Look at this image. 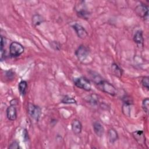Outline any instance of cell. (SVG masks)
I'll return each instance as SVG.
<instances>
[{
    "label": "cell",
    "mask_w": 149,
    "mask_h": 149,
    "mask_svg": "<svg viewBox=\"0 0 149 149\" xmlns=\"http://www.w3.org/2000/svg\"><path fill=\"white\" fill-rule=\"evenodd\" d=\"M90 75L91 76V80L93 81V82L94 83V84L95 85H97L98 84H99L101 81H102L104 80V79L97 72H93L91 71L90 73Z\"/></svg>",
    "instance_id": "obj_17"
},
{
    "label": "cell",
    "mask_w": 149,
    "mask_h": 149,
    "mask_svg": "<svg viewBox=\"0 0 149 149\" xmlns=\"http://www.w3.org/2000/svg\"><path fill=\"white\" fill-rule=\"evenodd\" d=\"M9 149H19L20 148L19 143L17 141H13L8 147Z\"/></svg>",
    "instance_id": "obj_24"
},
{
    "label": "cell",
    "mask_w": 149,
    "mask_h": 149,
    "mask_svg": "<svg viewBox=\"0 0 149 149\" xmlns=\"http://www.w3.org/2000/svg\"><path fill=\"white\" fill-rule=\"evenodd\" d=\"M93 127L94 131L97 136L101 137L102 136H103L104 133V128L99 122L97 121L94 122Z\"/></svg>",
    "instance_id": "obj_12"
},
{
    "label": "cell",
    "mask_w": 149,
    "mask_h": 149,
    "mask_svg": "<svg viewBox=\"0 0 149 149\" xmlns=\"http://www.w3.org/2000/svg\"><path fill=\"white\" fill-rule=\"evenodd\" d=\"M88 102H89L90 104H91L93 105H97L98 104V102H99L98 97L95 94L91 95L89 97Z\"/></svg>",
    "instance_id": "obj_21"
},
{
    "label": "cell",
    "mask_w": 149,
    "mask_h": 149,
    "mask_svg": "<svg viewBox=\"0 0 149 149\" xmlns=\"http://www.w3.org/2000/svg\"><path fill=\"white\" fill-rule=\"evenodd\" d=\"M133 41L137 45H143L144 42V38L143 36V31L141 30H137L133 36Z\"/></svg>",
    "instance_id": "obj_14"
},
{
    "label": "cell",
    "mask_w": 149,
    "mask_h": 149,
    "mask_svg": "<svg viewBox=\"0 0 149 149\" xmlns=\"http://www.w3.org/2000/svg\"><path fill=\"white\" fill-rule=\"evenodd\" d=\"M90 52L88 49L83 45H80L75 51V55L77 59L81 61L84 62L89 56Z\"/></svg>",
    "instance_id": "obj_6"
},
{
    "label": "cell",
    "mask_w": 149,
    "mask_h": 149,
    "mask_svg": "<svg viewBox=\"0 0 149 149\" xmlns=\"http://www.w3.org/2000/svg\"><path fill=\"white\" fill-rule=\"evenodd\" d=\"M61 102L63 104H72L77 103L76 100L73 97H72L69 95H65L63 97L62 100H61Z\"/></svg>",
    "instance_id": "obj_19"
},
{
    "label": "cell",
    "mask_w": 149,
    "mask_h": 149,
    "mask_svg": "<svg viewBox=\"0 0 149 149\" xmlns=\"http://www.w3.org/2000/svg\"><path fill=\"white\" fill-rule=\"evenodd\" d=\"M73 29L74 30L77 36L81 39L86 38L88 36V33L84 27L80 24L74 23L72 25Z\"/></svg>",
    "instance_id": "obj_8"
},
{
    "label": "cell",
    "mask_w": 149,
    "mask_h": 149,
    "mask_svg": "<svg viewBox=\"0 0 149 149\" xmlns=\"http://www.w3.org/2000/svg\"><path fill=\"white\" fill-rule=\"evenodd\" d=\"M28 113L36 121H38L41 116V109L38 105L32 103H29L27 105Z\"/></svg>",
    "instance_id": "obj_4"
},
{
    "label": "cell",
    "mask_w": 149,
    "mask_h": 149,
    "mask_svg": "<svg viewBox=\"0 0 149 149\" xmlns=\"http://www.w3.org/2000/svg\"><path fill=\"white\" fill-rule=\"evenodd\" d=\"M132 135L134 140L137 141L139 145L145 146L146 144V137L143 130H136L133 132Z\"/></svg>",
    "instance_id": "obj_9"
},
{
    "label": "cell",
    "mask_w": 149,
    "mask_h": 149,
    "mask_svg": "<svg viewBox=\"0 0 149 149\" xmlns=\"http://www.w3.org/2000/svg\"><path fill=\"white\" fill-rule=\"evenodd\" d=\"M44 19L42 16L38 14L34 15L32 17V23L34 26H37L44 22Z\"/></svg>",
    "instance_id": "obj_18"
},
{
    "label": "cell",
    "mask_w": 149,
    "mask_h": 149,
    "mask_svg": "<svg viewBox=\"0 0 149 149\" xmlns=\"http://www.w3.org/2000/svg\"><path fill=\"white\" fill-rule=\"evenodd\" d=\"M141 83L144 88H146L147 90H148V89H149V77H148V76L143 77V78L141 80Z\"/></svg>",
    "instance_id": "obj_22"
},
{
    "label": "cell",
    "mask_w": 149,
    "mask_h": 149,
    "mask_svg": "<svg viewBox=\"0 0 149 149\" xmlns=\"http://www.w3.org/2000/svg\"><path fill=\"white\" fill-rule=\"evenodd\" d=\"M75 10L77 15L83 19H88L90 16V12L87 10L84 1H80L79 5H77L75 6Z\"/></svg>",
    "instance_id": "obj_5"
},
{
    "label": "cell",
    "mask_w": 149,
    "mask_h": 149,
    "mask_svg": "<svg viewBox=\"0 0 149 149\" xmlns=\"http://www.w3.org/2000/svg\"><path fill=\"white\" fill-rule=\"evenodd\" d=\"M72 130L73 132L77 135L81 132L82 130V124L80 121L78 119H74L71 124Z\"/></svg>",
    "instance_id": "obj_11"
},
{
    "label": "cell",
    "mask_w": 149,
    "mask_h": 149,
    "mask_svg": "<svg viewBox=\"0 0 149 149\" xmlns=\"http://www.w3.org/2000/svg\"><path fill=\"white\" fill-rule=\"evenodd\" d=\"M24 48L23 45L20 43L13 41L12 42L9 46V54L12 57H17L22 54L24 52Z\"/></svg>",
    "instance_id": "obj_3"
},
{
    "label": "cell",
    "mask_w": 149,
    "mask_h": 149,
    "mask_svg": "<svg viewBox=\"0 0 149 149\" xmlns=\"http://www.w3.org/2000/svg\"><path fill=\"white\" fill-rule=\"evenodd\" d=\"M96 86H97L99 90L111 95L115 96L117 94L118 91L116 87L113 84L105 80L104 79Z\"/></svg>",
    "instance_id": "obj_1"
},
{
    "label": "cell",
    "mask_w": 149,
    "mask_h": 149,
    "mask_svg": "<svg viewBox=\"0 0 149 149\" xmlns=\"http://www.w3.org/2000/svg\"><path fill=\"white\" fill-rule=\"evenodd\" d=\"M135 12L140 17L144 20H147L148 16V5L141 3L135 8Z\"/></svg>",
    "instance_id": "obj_7"
},
{
    "label": "cell",
    "mask_w": 149,
    "mask_h": 149,
    "mask_svg": "<svg viewBox=\"0 0 149 149\" xmlns=\"http://www.w3.org/2000/svg\"><path fill=\"white\" fill-rule=\"evenodd\" d=\"M142 108L145 113L147 114L148 112V108H149V99L148 98H146L143 100L142 102Z\"/></svg>",
    "instance_id": "obj_20"
},
{
    "label": "cell",
    "mask_w": 149,
    "mask_h": 149,
    "mask_svg": "<svg viewBox=\"0 0 149 149\" xmlns=\"http://www.w3.org/2000/svg\"><path fill=\"white\" fill-rule=\"evenodd\" d=\"M108 139L111 143H115L118 139V132L113 129H111L109 130L108 133Z\"/></svg>",
    "instance_id": "obj_15"
},
{
    "label": "cell",
    "mask_w": 149,
    "mask_h": 149,
    "mask_svg": "<svg viewBox=\"0 0 149 149\" xmlns=\"http://www.w3.org/2000/svg\"><path fill=\"white\" fill-rule=\"evenodd\" d=\"M27 88V83L25 80H22L18 84V90L20 94L22 96H24L26 94Z\"/></svg>",
    "instance_id": "obj_16"
},
{
    "label": "cell",
    "mask_w": 149,
    "mask_h": 149,
    "mask_svg": "<svg viewBox=\"0 0 149 149\" xmlns=\"http://www.w3.org/2000/svg\"><path fill=\"white\" fill-rule=\"evenodd\" d=\"M7 118L11 121L15 120L17 118V109L15 105H10L6 109Z\"/></svg>",
    "instance_id": "obj_10"
},
{
    "label": "cell",
    "mask_w": 149,
    "mask_h": 149,
    "mask_svg": "<svg viewBox=\"0 0 149 149\" xmlns=\"http://www.w3.org/2000/svg\"><path fill=\"white\" fill-rule=\"evenodd\" d=\"M111 71L113 75L119 78L123 74V69L116 63H113L111 65Z\"/></svg>",
    "instance_id": "obj_13"
},
{
    "label": "cell",
    "mask_w": 149,
    "mask_h": 149,
    "mask_svg": "<svg viewBox=\"0 0 149 149\" xmlns=\"http://www.w3.org/2000/svg\"><path fill=\"white\" fill-rule=\"evenodd\" d=\"M5 46V39L2 36L1 37V50L4 49L3 47Z\"/></svg>",
    "instance_id": "obj_25"
},
{
    "label": "cell",
    "mask_w": 149,
    "mask_h": 149,
    "mask_svg": "<svg viewBox=\"0 0 149 149\" xmlns=\"http://www.w3.org/2000/svg\"><path fill=\"white\" fill-rule=\"evenodd\" d=\"M73 83L77 87L83 89L86 91H90L91 90V83L90 80L85 77L81 76L74 78Z\"/></svg>",
    "instance_id": "obj_2"
},
{
    "label": "cell",
    "mask_w": 149,
    "mask_h": 149,
    "mask_svg": "<svg viewBox=\"0 0 149 149\" xmlns=\"http://www.w3.org/2000/svg\"><path fill=\"white\" fill-rule=\"evenodd\" d=\"M49 45L51 48H53L54 50L59 51L61 49V44L57 41H51L49 42Z\"/></svg>",
    "instance_id": "obj_23"
}]
</instances>
